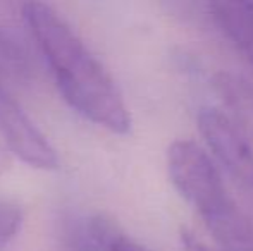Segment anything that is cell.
I'll use <instances>...</instances> for the list:
<instances>
[{
  "label": "cell",
  "mask_w": 253,
  "mask_h": 251,
  "mask_svg": "<svg viewBox=\"0 0 253 251\" xmlns=\"http://www.w3.org/2000/svg\"><path fill=\"white\" fill-rule=\"evenodd\" d=\"M181 243H183L186 251H215L210 248V246H207L198 236H195L193 232L186 231V229L181 231Z\"/></svg>",
  "instance_id": "12"
},
{
  "label": "cell",
  "mask_w": 253,
  "mask_h": 251,
  "mask_svg": "<svg viewBox=\"0 0 253 251\" xmlns=\"http://www.w3.org/2000/svg\"><path fill=\"white\" fill-rule=\"evenodd\" d=\"M23 225V210L12 201H0V251L17 236Z\"/></svg>",
  "instance_id": "10"
},
{
  "label": "cell",
  "mask_w": 253,
  "mask_h": 251,
  "mask_svg": "<svg viewBox=\"0 0 253 251\" xmlns=\"http://www.w3.org/2000/svg\"><path fill=\"white\" fill-rule=\"evenodd\" d=\"M167 171L174 188L197 212L227 193L219 169L195 141L177 140L170 144Z\"/></svg>",
  "instance_id": "2"
},
{
  "label": "cell",
  "mask_w": 253,
  "mask_h": 251,
  "mask_svg": "<svg viewBox=\"0 0 253 251\" xmlns=\"http://www.w3.org/2000/svg\"><path fill=\"white\" fill-rule=\"evenodd\" d=\"M198 215L222 251H253V220L229 193L198 210Z\"/></svg>",
  "instance_id": "5"
},
{
  "label": "cell",
  "mask_w": 253,
  "mask_h": 251,
  "mask_svg": "<svg viewBox=\"0 0 253 251\" xmlns=\"http://www.w3.org/2000/svg\"><path fill=\"white\" fill-rule=\"evenodd\" d=\"M31 66L28 52L7 30L0 28V77L23 83L30 77Z\"/></svg>",
  "instance_id": "9"
},
{
  "label": "cell",
  "mask_w": 253,
  "mask_h": 251,
  "mask_svg": "<svg viewBox=\"0 0 253 251\" xmlns=\"http://www.w3.org/2000/svg\"><path fill=\"white\" fill-rule=\"evenodd\" d=\"M2 165H3V155L0 153V169H2Z\"/></svg>",
  "instance_id": "13"
},
{
  "label": "cell",
  "mask_w": 253,
  "mask_h": 251,
  "mask_svg": "<svg viewBox=\"0 0 253 251\" xmlns=\"http://www.w3.org/2000/svg\"><path fill=\"white\" fill-rule=\"evenodd\" d=\"M213 88L231 114V122L253 140V83L234 72H219Z\"/></svg>",
  "instance_id": "7"
},
{
  "label": "cell",
  "mask_w": 253,
  "mask_h": 251,
  "mask_svg": "<svg viewBox=\"0 0 253 251\" xmlns=\"http://www.w3.org/2000/svg\"><path fill=\"white\" fill-rule=\"evenodd\" d=\"M90 238L95 241L100 251H148L134 239L124 234L112 220L102 215H95L84 220Z\"/></svg>",
  "instance_id": "8"
},
{
  "label": "cell",
  "mask_w": 253,
  "mask_h": 251,
  "mask_svg": "<svg viewBox=\"0 0 253 251\" xmlns=\"http://www.w3.org/2000/svg\"><path fill=\"white\" fill-rule=\"evenodd\" d=\"M60 251H100L95 241L90 238L86 225L83 222H69L64 229Z\"/></svg>",
  "instance_id": "11"
},
{
  "label": "cell",
  "mask_w": 253,
  "mask_h": 251,
  "mask_svg": "<svg viewBox=\"0 0 253 251\" xmlns=\"http://www.w3.org/2000/svg\"><path fill=\"white\" fill-rule=\"evenodd\" d=\"M23 16L67 104L112 133H129L131 115L123 93L73 28L42 2L24 3Z\"/></svg>",
  "instance_id": "1"
},
{
  "label": "cell",
  "mask_w": 253,
  "mask_h": 251,
  "mask_svg": "<svg viewBox=\"0 0 253 251\" xmlns=\"http://www.w3.org/2000/svg\"><path fill=\"white\" fill-rule=\"evenodd\" d=\"M0 136L5 140L16 157L31 167L52 169L59 167L55 148L48 143L47 136L35 126L21 105L12 98L0 77Z\"/></svg>",
  "instance_id": "4"
},
{
  "label": "cell",
  "mask_w": 253,
  "mask_h": 251,
  "mask_svg": "<svg viewBox=\"0 0 253 251\" xmlns=\"http://www.w3.org/2000/svg\"><path fill=\"white\" fill-rule=\"evenodd\" d=\"M198 127L226 174L253 207V150L247 138L227 115L213 108L200 112Z\"/></svg>",
  "instance_id": "3"
},
{
  "label": "cell",
  "mask_w": 253,
  "mask_h": 251,
  "mask_svg": "<svg viewBox=\"0 0 253 251\" xmlns=\"http://www.w3.org/2000/svg\"><path fill=\"white\" fill-rule=\"evenodd\" d=\"M207 9L222 36L253 67V2L217 0L207 3Z\"/></svg>",
  "instance_id": "6"
}]
</instances>
